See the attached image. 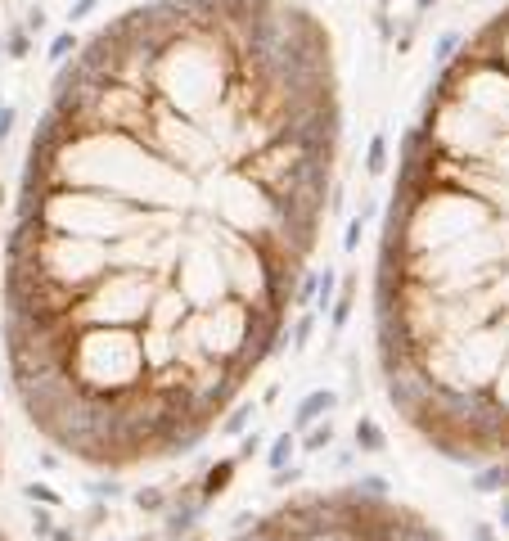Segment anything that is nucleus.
I'll list each match as a JSON object with an SVG mask.
<instances>
[{
	"mask_svg": "<svg viewBox=\"0 0 509 541\" xmlns=\"http://www.w3.org/2000/svg\"><path fill=\"white\" fill-rule=\"evenodd\" d=\"M289 451H293V438H280V442H275V464H280Z\"/></svg>",
	"mask_w": 509,
	"mask_h": 541,
	"instance_id": "1a4fd4ad",
	"label": "nucleus"
},
{
	"mask_svg": "<svg viewBox=\"0 0 509 541\" xmlns=\"http://www.w3.org/2000/svg\"><path fill=\"white\" fill-rule=\"evenodd\" d=\"M329 406H334V393H315V397H306L302 411H297V424H311V420H315V411H329Z\"/></svg>",
	"mask_w": 509,
	"mask_h": 541,
	"instance_id": "20e7f679",
	"label": "nucleus"
},
{
	"mask_svg": "<svg viewBox=\"0 0 509 541\" xmlns=\"http://www.w3.org/2000/svg\"><path fill=\"white\" fill-rule=\"evenodd\" d=\"M0 541H14V537H9V533H5V528H0Z\"/></svg>",
	"mask_w": 509,
	"mask_h": 541,
	"instance_id": "f8f14e48",
	"label": "nucleus"
},
{
	"mask_svg": "<svg viewBox=\"0 0 509 541\" xmlns=\"http://www.w3.org/2000/svg\"><path fill=\"white\" fill-rule=\"evenodd\" d=\"M343 140L302 0H145L59 68L5 244L14 397L95 469L194 451L306 293Z\"/></svg>",
	"mask_w": 509,
	"mask_h": 541,
	"instance_id": "f257e3e1",
	"label": "nucleus"
},
{
	"mask_svg": "<svg viewBox=\"0 0 509 541\" xmlns=\"http://www.w3.org/2000/svg\"><path fill=\"white\" fill-rule=\"evenodd\" d=\"M379 167H383V136L370 145V172H379Z\"/></svg>",
	"mask_w": 509,
	"mask_h": 541,
	"instance_id": "6e6552de",
	"label": "nucleus"
},
{
	"mask_svg": "<svg viewBox=\"0 0 509 541\" xmlns=\"http://www.w3.org/2000/svg\"><path fill=\"white\" fill-rule=\"evenodd\" d=\"M68 50H77V36H72V32L54 36V45H50V54H54V59H68Z\"/></svg>",
	"mask_w": 509,
	"mask_h": 541,
	"instance_id": "423d86ee",
	"label": "nucleus"
},
{
	"mask_svg": "<svg viewBox=\"0 0 509 541\" xmlns=\"http://www.w3.org/2000/svg\"><path fill=\"white\" fill-rule=\"evenodd\" d=\"M27 27H32V32H41V27H45V14H41V9H32V18H27Z\"/></svg>",
	"mask_w": 509,
	"mask_h": 541,
	"instance_id": "9b49d317",
	"label": "nucleus"
},
{
	"mask_svg": "<svg viewBox=\"0 0 509 541\" xmlns=\"http://www.w3.org/2000/svg\"><path fill=\"white\" fill-rule=\"evenodd\" d=\"M320 442H329V424H324V429H315L311 438H306V447H320Z\"/></svg>",
	"mask_w": 509,
	"mask_h": 541,
	"instance_id": "9d476101",
	"label": "nucleus"
},
{
	"mask_svg": "<svg viewBox=\"0 0 509 541\" xmlns=\"http://www.w3.org/2000/svg\"><path fill=\"white\" fill-rule=\"evenodd\" d=\"M374 343L388 402L428 447L509 460V5L446 54L401 136Z\"/></svg>",
	"mask_w": 509,
	"mask_h": 541,
	"instance_id": "f03ea898",
	"label": "nucleus"
},
{
	"mask_svg": "<svg viewBox=\"0 0 509 541\" xmlns=\"http://www.w3.org/2000/svg\"><path fill=\"white\" fill-rule=\"evenodd\" d=\"M357 442H370V447H383V433H379V429H374V424H370V420H365V424H361V429H357Z\"/></svg>",
	"mask_w": 509,
	"mask_h": 541,
	"instance_id": "0eeeda50",
	"label": "nucleus"
},
{
	"mask_svg": "<svg viewBox=\"0 0 509 541\" xmlns=\"http://www.w3.org/2000/svg\"><path fill=\"white\" fill-rule=\"evenodd\" d=\"M5 50H9V59H23V54H27V32H18V27H14V32L5 36Z\"/></svg>",
	"mask_w": 509,
	"mask_h": 541,
	"instance_id": "39448f33",
	"label": "nucleus"
},
{
	"mask_svg": "<svg viewBox=\"0 0 509 541\" xmlns=\"http://www.w3.org/2000/svg\"><path fill=\"white\" fill-rule=\"evenodd\" d=\"M230 541H446L433 519L388 496L379 478L297 492Z\"/></svg>",
	"mask_w": 509,
	"mask_h": 541,
	"instance_id": "7ed1b4c3",
	"label": "nucleus"
}]
</instances>
